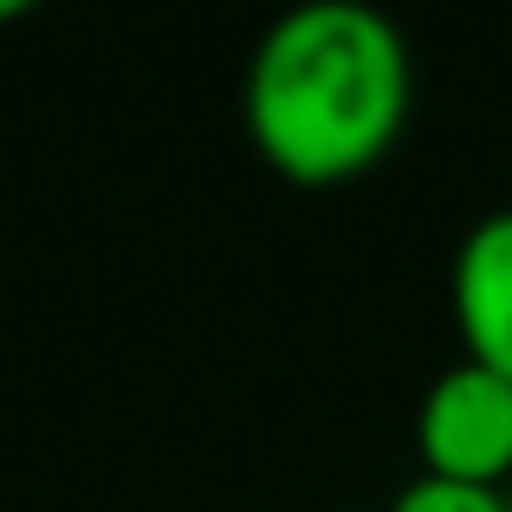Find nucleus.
Segmentation results:
<instances>
[{
	"label": "nucleus",
	"mask_w": 512,
	"mask_h": 512,
	"mask_svg": "<svg viewBox=\"0 0 512 512\" xmlns=\"http://www.w3.org/2000/svg\"><path fill=\"white\" fill-rule=\"evenodd\" d=\"M409 98L415 59L389 13L363 0H305L260 33L240 117L266 169L299 188H331L396 150Z\"/></svg>",
	"instance_id": "1"
},
{
	"label": "nucleus",
	"mask_w": 512,
	"mask_h": 512,
	"mask_svg": "<svg viewBox=\"0 0 512 512\" xmlns=\"http://www.w3.org/2000/svg\"><path fill=\"white\" fill-rule=\"evenodd\" d=\"M415 441L428 461L422 474L500 487L512 474V376L474 357L441 370L415 409Z\"/></svg>",
	"instance_id": "2"
},
{
	"label": "nucleus",
	"mask_w": 512,
	"mask_h": 512,
	"mask_svg": "<svg viewBox=\"0 0 512 512\" xmlns=\"http://www.w3.org/2000/svg\"><path fill=\"white\" fill-rule=\"evenodd\" d=\"M454 325L474 363L512 376V208H493L454 247Z\"/></svg>",
	"instance_id": "3"
},
{
	"label": "nucleus",
	"mask_w": 512,
	"mask_h": 512,
	"mask_svg": "<svg viewBox=\"0 0 512 512\" xmlns=\"http://www.w3.org/2000/svg\"><path fill=\"white\" fill-rule=\"evenodd\" d=\"M389 512H512L500 487H474V480H441V474H415L409 487L389 500Z\"/></svg>",
	"instance_id": "4"
},
{
	"label": "nucleus",
	"mask_w": 512,
	"mask_h": 512,
	"mask_svg": "<svg viewBox=\"0 0 512 512\" xmlns=\"http://www.w3.org/2000/svg\"><path fill=\"white\" fill-rule=\"evenodd\" d=\"M13 13H20V7H13V0H0V20H13Z\"/></svg>",
	"instance_id": "5"
}]
</instances>
